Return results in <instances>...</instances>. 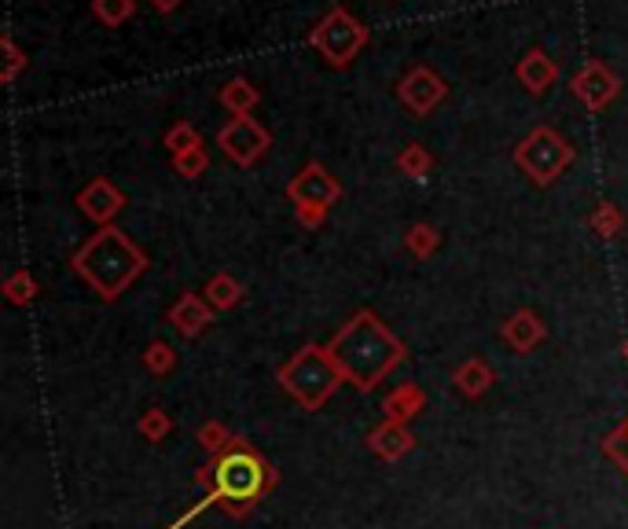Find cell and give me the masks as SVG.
Wrapping results in <instances>:
<instances>
[{
  "label": "cell",
  "instance_id": "484cf974",
  "mask_svg": "<svg viewBox=\"0 0 628 529\" xmlns=\"http://www.w3.org/2000/svg\"><path fill=\"white\" fill-rule=\"evenodd\" d=\"M144 368L151 375H174L177 372V350L169 346L166 339H155V342H147V350H144Z\"/></svg>",
  "mask_w": 628,
  "mask_h": 529
},
{
  "label": "cell",
  "instance_id": "52a82bcc",
  "mask_svg": "<svg viewBox=\"0 0 628 529\" xmlns=\"http://www.w3.org/2000/svg\"><path fill=\"white\" fill-rule=\"evenodd\" d=\"M217 147L228 163H236L239 169H251L268 155V147H273V133H268L254 115L228 118L225 126L217 129Z\"/></svg>",
  "mask_w": 628,
  "mask_h": 529
},
{
  "label": "cell",
  "instance_id": "30bf717a",
  "mask_svg": "<svg viewBox=\"0 0 628 529\" xmlns=\"http://www.w3.org/2000/svg\"><path fill=\"white\" fill-rule=\"evenodd\" d=\"M283 195L291 199V206L313 203V206H327L331 210V206L342 199V184L324 163H305L298 174H294V180L287 184V188H283Z\"/></svg>",
  "mask_w": 628,
  "mask_h": 529
},
{
  "label": "cell",
  "instance_id": "277c9868",
  "mask_svg": "<svg viewBox=\"0 0 628 529\" xmlns=\"http://www.w3.org/2000/svg\"><path fill=\"white\" fill-rule=\"evenodd\" d=\"M276 383L283 386V393H287L294 404H302L305 412H320L331 398H335L346 379H342L335 356H331L327 346L305 342L291 361H283L276 368Z\"/></svg>",
  "mask_w": 628,
  "mask_h": 529
},
{
  "label": "cell",
  "instance_id": "2e32d148",
  "mask_svg": "<svg viewBox=\"0 0 628 529\" xmlns=\"http://www.w3.org/2000/svg\"><path fill=\"white\" fill-rule=\"evenodd\" d=\"M423 412H426V390L415 386V383L393 386L383 398V420H390V423L412 427V420H419Z\"/></svg>",
  "mask_w": 628,
  "mask_h": 529
},
{
  "label": "cell",
  "instance_id": "5b68a950",
  "mask_svg": "<svg viewBox=\"0 0 628 529\" xmlns=\"http://www.w3.org/2000/svg\"><path fill=\"white\" fill-rule=\"evenodd\" d=\"M514 166L537 184V188H551L566 169L577 163V147L570 144V137H562L559 129L551 126H537L529 137H522L514 144Z\"/></svg>",
  "mask_w": 628,
  "mask_h": 529
},
{
  "label": "cell",
  "instance_id": "603a6c76",
  "mask_svg": "<svg viewBox=\"0 0 628 529\" xmlns=\"http://www.w3.org/2000/svg\"><path fill=\"white\" fill-rule=\"evenodd\" d=\"M92 19L104 22L107 30H118L137 16V0H92Z\"/></svg>",
  "mask_w": 628,
  "mask_h": 529
},
{
  "label": "cell",
  "instance_id": "5bb4252c",
  "mask_svg": "<svg viewBox=\"0 0 628 529\" xmlns=\"http://www.w3.org/2000/svg\"><path fill=\"white\" fill-rule=\"evenodd\" d=\"M166 320L180 331L184 339H199L203 331L214 324V305H209L199 291H184L180 298L169 305Z\"/></svg>",
  "mask_w": 628,
  "mask_h": 529
},
{
  "label": "cell",
  "instance_id": "d6a6232c",
  "mask_svg": "<svg viewBox=\"0 0 628 529\" xmlns=\"http://www.w3.org/2000/svg\"><path fill=\"white\" fill-rule=\"evenodd\" d=\"M147 4H151V8L158 11V16H169V11H177V8L184 4V0H147Z\"/></svg>",
  "mask_w": 628,
  "mask_h": 529
},
{
  "label": "cell",
  "instance_id": "7a4b0ae2",
  "mask_svg": "<svg viewBox=\"0 0 628 529\" xmlns=\"http://www.w3.org/2000/svg\"><path fill=\"white\" fill-rule=\"evenodd\" d=\"M276 482H279L276 467L257 452L254 441H246L239 434L220 457H214L195 471V489H203L214 500V508L225 511L228 519H246L257 503L273 493Z\"/></svg>",
  "mask_w": 628,
  "mask_h": 529
},
{
  "label": "cell",
  "instance_id": "e0dca14e",
  "mask_svg": "<svg viewBox=\"0 0 628 529\" xmlns=\"http://www.w3.org/2000/svg\"><path fill=\"white\" fill-rule=\"evenodd\" d=\"M492 383H497V372H492L489 361H482V356H471V361L455 364V372H452V386L467 401L485 398V393L492 390Z\"/></svg>",
  "mask_w": 628,
  "mask_h": 529
},
{
  "label": "cell",
  "instance_id": "7c38bea8",
  "mask_svg": "<svg viewBox=\"0 0 628 529\" xmlns=\"http://www.w3.org/2000/svg\"><path fill=\"white\" fill-rule=\"evenodd\" d=\"M500 339L508 342V346L519 356H529V353L540 350L548 342V324H544V316H540L537 310H514L500 324Z\"/></svg>",
  "mask_w": 628,
  "mask_h": 529
},
{
  "label": "cell",
  "instance_id": "836d02e7",
  "mask_svg": "<svg viewBox=\"0 0 628 529\" xmlns=\"http://www.w3.org/2000/svg\"><path fill=\"white\" fill-rule=\"evenodd\" d=\"M621 356H625V364H628V339L621 342Z\"/></svg>",
  "mask_w": 628,
  "mask_h": 529
},
{
  "label": "cell",
  "instance_id": "9a60e30c",
  "mask_svg": "<svg viewBox=\"0 0 628 529\" xmlns=\"http://www.w3.org/2000/svg\"><path fill=\"white\" fill-rule=\"evenodd\" d=\"M514 81H519L529 96H544L551 85L559 81V63L540 45H533L519 63H514Z\"/></svg>",
  "mask_w": 628,
  "mask_h": 529
},
{
  "label": "cell",
  "instance_id": "ba28073f",
  "mask_svg": "<svg viewBox=\"0 0 628 529\" xmlns=\"http://www.w3.org/2000/svg\"><path fill=\"white\" fill-rule=\"evenodd\" d=\"M398 92V104L409 110L412 118H430L434 110L449 100V85L441 74H434L426 63H415L401 74V81L393 85Z\"/></svg>",
  "mask_w": 628,
  "mask_h": 529
},
{
  "label": "cell",
  "instance_id": "d4e9b609",
  "mask_svg": "<svg viewBox=\"0 0 628 529\" xmlns=\"http://www.w3.org/2000/svg\"><path fill=\"white\" fill-rule=\"evenodd\" d=\"M169 430H174V420H169L166 409H147L140 420H137V434L147 441V445H163V441L169 438Z\"/></svg>",
  "mask_w": 628,
  "mask_h": 529
},
{
  "label": "cell",
  "instance_id": "3957f363",
  "mask_svg": "<svg viewBox=\"0 0 628 529\" xmlns=\"http://www.w3.org/2000/svg\"><path fill=\"white\" fill-rule=\"evenodd\" d=\"M70 268L100 302H118L147 273V254L118 225H107L70 254Z\"/></svg>",
  "mask_w": 628,
  "mask_h": 529
},
{
  "label": "cell",
  "instance_id": "f546056e",
  "mask_svg": "<svg viewBox=\"0 0 628 529\" xmlns=\"http://www.w3.org/2000/svg\"><path fill=\"white\" fill-rule=\"evenodd\" d=\"M163 144L169 147V158H174V155L192 151V147H199V144H203V137H199V129H195L192 121H174V126L166 129Z\"/></svg>",
  "mask_w": 628,
  "mask_h": 529
},
{
  "label": "cell",
  "instance_id": "ac0fdd59",
  "mask_svg": "<svg viewBox=\"0 0 628 529\" xmlns=\"http://www.w3.org/2000/svg\"><path fill=\"white\" fill-rule=\"evenodd\" d=\"M217 104L225 107L232 118H246L262 104V89H254L251 78H232L217 89Z\"/></svg>",
  "mask_w": 628,
  "mask_h": 529
},
{
  "label": "cell",
  "instance_id": "8fae6325",
  "mask_svg": "<svg viewBox=\"0 0 628 529\" xmlns=\"http://www.w3.org/2000/svg\"><path fill=\"white\" fill-rule=\"evenodd\" d=\"M73 203H78L81 217H89L92 225L107 228V225H115L118 214L126 210L129 199H126V192H121L110 177H92V180L78 192V199H73Z\"/></svg>",
  "mask_w": 628,
  "mask_h": 529
},
{
  "label": "cell",
  "instance_id": "4316f807",
  "mask_svg": "<svg viewBox=\"0 0 628 529\" xmlns=\"http://www.w3.org/2000/svg\"><path fill=\"white\" fill-rule=\"evenodd\" d=\"M195 441H199V449L206 452L209 460H214L232 445V441H236V434H232V430L220 420H209V423H203L199 430H195Z\"/></svg>",
  "mask_w": 628,
  "mask_h": 529
},
{
  "label": "cell",
  "instance_id": "7402d4cb",
  "mask_svg": "<svg viewBox=\"0 0 628 529\" xmlns=\"http://www.w3.org/2000/svg\"><path fill=\"white\" fill-rule=\"evenodd\" d=\"M37 294H41V283H37L30 268H16V273L4 280V298L8 305H16V310H30Z\"/></svg>",
  "mask_w": 628,
  "mask_h": 529
},
{
  "label": "cell",
  "instance_id": "f1b7e54d",
  "mask_svg": "<svg viewBox=\"0 0 628 529\" xmlns=\"http://www.w3.org/2000/svg\"><path fill=\"white\" fill-rule=\"evenodd\" d=\"M169 163H174V174H177V177H184V180H199L206 169H209V151L199 144V147H192V151L174 155Z\"/></svg>",
  "mask_w": 628,
  "mask_h": 529
},
{
  "label": "cell",
  "instance_id": "ffe728a7",
  "mask_svg": "<svg viewBox=\"0 0 628 529\" xmlns=\"http://www.w3.org/2000/svg\"><path fill=\"white\" fill-rule=\"evenodd\" d=\"M393 163H398V169H401L404 177H412V180H426V177H430V169H434V155H430V147H426V144L412 140V144H404V147H401Z\"/></svg>",
  "mask_w": 628,
  "mask_h": 529
},
{
  "label": "cell",
  "instance_id": "1f68e13d",
  "mask_svg": "<svg viewBox=\"0 0 628 529\" xmlns=\"http://www.w3.org/2000/svg\"><path fill=\"white\" fill-rule=\"evenodd\" d=\"M327 206H313V203H298L294 206V221H298L302 228H324L327 221Z\"/></svg>",
  "mask_w": 628,
  "mask_h": 529
},
{
  "label": "cell",
  "instance_id": "d6986e66",
  "mask_svg": "<svg viewBox=\"0 0 628 529\" xmlns=\"http://www.w3.org/2000/svg\"><path fill=\"white\" fill-rule=\"evenodd\" d=\"M203 294H206V302L214 305V313H232L236 305H243L246 287L232 273H214V276L206 280V291Z\"/></svg>",
  "mask_w": 628,
  "mask_h": 529
},
{
  "label": "cell",
  "instance_id": "4fadbf2b",
  "mask_svg": "<svg viewBox=\"0 0 628 529\" xmlns=\"http://www.w3.org/2000/svg\"><path fill=\"white\" fill-rule=\"evenodd\" d=\"M364 445H367V452H372L375 460H383V463H398V460H404V457H409V452L415 449V434H412V427L383 420L379 427L367 430Z\"/></svg>",
  "mask_w": 628,
  "mask_h": 529
},
{
  "label": "cell",
  "instance_id": "44dd1931",
  "mask_svg": "<svg viewBox=\"0 0 628 529\" xmlns=\"http://www.w3.org/2000/svg\"><path fill=\"white\" fill-rule=\"evenodd\" d=\"M404 251L419 262H426V257H434L441 251V232L430 225V221H415V225L404 232Z\"/></svg>",
  "mask_w": 628,
  "mask_h": 529
},
{
  "label": "cell",
  "instance_id": "83f0119b",
  "mask_svg": "<svg viewBox=\"0 0 628 529\" xmlns=\"http://www.w3.org/2000/svg\"><path fill=\"white\" fill-rule=\"evenodd\" d=\"M0 48H4V67H0V81L4 85H16V78L22 70H27V52H22L19 48V41H16V33H4L0 37Z\"/></svg>",
  "mask_w": 628,
  "mask_h": 529
},
{
  "label": "cell",
  "instance_id": "8992f818",
  "mask_svg": "<svg viewBox=\"0 0 628 529\" xmlns=\"http://www.w3.org/2000/svg\"><path fill=\"white\" fill-rule=\"evenodd\" d=\"M367 37L372 33H367L364 22L356 19L346 4H335V8H327L324 19L313 22L310 45L331 70H346L353 59L367 48Z\"/></svg>",
  "mask_w": 628,
  "mask_h": 529
},
{
  "label": "cell",
  "instance_id": "9c48e42d",
  "mask_svg": "<svg viewBox=\"0 0 628 529\" xmlns=\"http://www.w3.org/2000/svg\"><path fill=\"white\" fill-rule=\"evenodd\" d=\"M570 92H573V100L588 110H607L621 96V78L602 63V59H588L570 78Z\"/></svg>",
  "mask_w": 628,
  "mask_h": 529
},
{
  "label": "cell",
  "instance_id": "6da1fadb",
  "mask_svg": "<svg viewBox=\"0 0 628 529\" xmlns=\"http://www.w3.org/2000/svg\"><path fill=\"white\" fill-rule=\"evenodd\" d=\"M327 350L335 356L342 379L361 393L379 390L404 361H409L404 342L393 335L372 310H356L346 324L335 331Z\"/></svg>",
  "mask_w": 628,
  "mask_h": 529
},
{
  "label": "cell",
  "instance_id": "cb8c5ba5",
  "mask_svg": "<svg viewBox=\"0 0 628 529\" xmlns=\"http://www.w3.org/2000/svg\"><path fill=\"white\" fill-rule=\"evenodd\" d=\"M588 228H592L599 239H618L625 232V214L614 203H599L596 210L588 214Z\"/></svg>",
  "mask_w": 628,
  "mask_h": 529
},
{
  "label": "cell",
  "instance_id": "4dcf8cb0",
  "mask_svg": "<svg viewBox=\"0 0 628 529\" xmlns=\"http://www.w3.org/2000/svg\"><path fill=\"white\" fill-rule=\"evenodd\" d=\"M602 452H607V457L628 474V420L618 430H610L607 438H602Z\"/></svg>",
  "mask_w": 628,
  "mask_h": 529
}]
</instances>
